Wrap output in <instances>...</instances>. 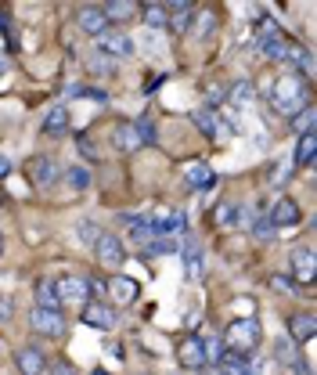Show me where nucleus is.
<instances>
[{"instance_id":"e433bc0d","label":"nucleus","mask_w":317,"mask_h":375,"mask_svg":"<svg viewBox=\"0 0 317 375\" xmlns=\"http://www.w3.org/2000/svg\"><path fill=\"white\" fill-rule=\"evenodd\" d=\"M61 177H66V184H73L76 192H83V188H90V177H87V170H66Z\"/></svg>"},{"instance_id":"6ab92c4d","label":"nucleus","mask_w":317,"mask_h":375,"mask_svg":"<svg viewBox=\"0 0 317 375\" xmlns=\"http://www.w3.org/2000/svg\"><path fill=\"white\" fill-rule=\"evenodd\" d=\"M184 180H187V188H195V192H209L216 177H213V170L206 163H192L184 170Z\"/></svg>"},{"instance_id":"412c9836","label":"nucleus","mask_w":317,"mask_h":375,"mask_svg":"<svg viewBox=\"0 0 317 375\" xmlns=\"http://www.w3.org/2000/svg\"><path fill=\"white\" fill-rule=\"evenodd\" d=\"M192 119H195V127H199L202 134H209V137H216L220 130H228V127H224V119H220L213 109H195Z\"/></svg>"},{"instance_id":"4c0bfd02","label":"nucleus","mask_w":317,"mask_h":375,"mask_svg":"<svg viewBox=\"0 0 317 375\" xmlns=\"http://www.w3.org/2000/svg\"><path fill=\"white\" fill-rule=\"evenodd\" d=\"M90 69H94V73H98V76H108V73H112V58L98 51V54H94V58H90Z\"/></svg>"},{"instance_id":"ddd939ff","label":"nucleus","mask_w":317,"mask_h":375,"mask_svg":"<svg viewBox=\"0 0 317 375\" xmlns=\"http://www.w3.org/2000/svg\"><path fill=\"white\" fill-rule=\"evenodd\" d=\"M292 281H303V285H310L313 281V249L310 245H296L292 249Z\"/></svg>"},{"instance_id":"49530a36","label":"nucleus","mask_w":317,"mask_h":375,"mask_svg":"<svg viewBox=\"0 0 317 375\" xmlns=\"http://www.w3.org/2000/svg\"><path fill=\"white\" fill-rule=\"evenodd\" d=\"M0 253H4V235H0Z\"/></svg>"},{"instance_id":"c9c22d12","label":"nucleus","mask_w":317,"mask_h":375,"mask_svg":"<svg viewBox=\"0 0 317 375\" xmlns=\"http://www.w3.org/2000/svg\"><path fill=\"white\" fill-rule=\"evenodd\" d=\"M163 253H173V242L155 238V242H148V245H144V260H148V257H163Z\"/></svg>"},{"instance_id":"0eeeda50","label":"nucleus","mask_w":317,"mask_h":375,"mask_svg":"<svg viewBox=\"0 0 317 375\" xmlns=\"http://www.w3.org/2000/svg\"><path fill=\"white\" fill-rule=\"evenodd\" d=\"M15 371L18 375H44L47 371V354L33 343H25V347L15 350Z\"/></svg>"},{"instance_id":"c756f323","label":"nucleus","mask_w":317,"mask_h":375,"mask_svg":"<svg viewBox=\"0 0 317 375\" xmlns=\"http://www.w3.org/2000/svg\"><path fill=\"white\" fill-rule=\"evenodd\" d=\"M274 357H278L281 364H292V361H296V343H292L289 336H281V339L274 343Z\"/></svg>"},{"instance_id":"6e6552de","label":"nucleus","mask_w":317,"mask_h":375,"mask_svg":"<svg viewBox=\"0 0 317 375\" xmlns=\"http://www.w3.org/2000/svg\"><path fill=\"white\" fill-rule=\"evenodd\" d=\"M80 321L83 325H90V328H101V332H108V328H116V310L108 307V303H83V310H80Z\"/></svg>"},{"instance_id":"2f4dec72","label":"nucleus","mask_w":317,"mask_h":375,"mask_svg":"<svg viewBox=\"0 0 317 375\" xmlns=\"http://www.w3.org/2000/svg\"><path fill=\"white\" fill-rule=\"evenodd\" d=\"M141 18H144V25H166V4H144Z\"/></svg>"},{"instance_id":"20e7f679","label":"nucleus","mask_w":317,"mask_h":375,"mask_svg":"<svg viewBox=\"0 0 317 375\" xmlns=\"http://www.w3.org/2000/svg\"><path fill=\"white\" fill-rule=\"evenodd\" d=\"M29 325H33V332H40L47 339H61V336H66V328H69V321H66L61 310H44V307L29 310Z\"/></svg>"},{"instance_id":"bb28decb","label":"nucleus","mask_w":317,"mask_h":375,"mask_svg":"<svg viewBox=\"0 0 317 375\" xmlns=\"http://www.w3.org/2000/svg\"><path fill=\"white\" fill-rule=\"evenodd\" d=\"M134 130H137L141 145H155V141H158V130H155V119H151V116H141V119L134 123Z\"/></svg>"},{"instance_id":"4be33fe9","label":"nucleus","mask_w":317,"mask_h":375,"mask_svg":"<svg viewBox=\"0 0 317 375\" xmlns=\"http://www.w3.org/2000/svg\"><path fill=\"white\" fill-rule=\"evenodd\" d=\"M216 364H220V375H249V357L235 354V350H224V357Z\"/></svg>"},{"instance_id":"4468645a","label":"nucleus","mask_w":317,"mask_h":375,"mask_svg":"<svg viewBox=\"0 0 317 375\" xmlns=\"http://www.w3.org/2000/svg\"><path fill=\"white\" fill-rule=\"evenodd\" d=\"M192 18H195V4H187V0H180V4H166V25L173 29V33H187Z\"/></svg>"},{"instance_id":"9b49d317","label":"nucleus","mask_w":317,"mask_h":375,"mask_svg":"<svg viewBox=\"0 0 317 375\" xmlns=\"http://www.w3.org/2000/svg\"><path fill=\"white\" fill-rule=\"evenodd\" d=\"M98 40H101V44H98V51H101V54H108L112 61H116V58H130V54H134V40L126 37V33H112V29H108V33H101Z\"/></svg>"},{"instance_id":"cd10ccee","label":"nucleus","mask_w":317,"mask_h":375,"mask_svg":"<svg viewBox=\"0 0 317 375\" xmlns=\"http://www.w3.org/2000/svg\"><path fill=\"white\" fill-rule=\"evenodd\" d=\"M76 235H80V242H83V245H98L105 231H101L98 224H94V221H80V224H76Z\"/></svg>"},{"instance_id":"f257e3e1","label":"nucleus","mask_w":317,"mask_h":375,"mask_svg":"<svg viewBox=\"0 0 317 375\" xmlns=\"http://www.w3.org/2000/svg\"><path fill=\"white\" fill-rule=\"evenodd\" d=\"M271 105L281 112V116H296L299 109L310 105V90H306V80L299 73H281L274 80V90H271Z\"/></svg>"},{"instance_id":"72a5a7b5","label":"nucleus","mask_w":317,"mask_h":375,"mask_svg":"<svg viewBox=\"0 0 317 375\" xmlns=\"http://www.w3.org/2000/svg\"><path fill=\"white\" fill-rule=\"evenodd\" d=\"M228 98H231L235 105H249V102H252V83H245V80L235 83V87L228 90Z\"/></svg>"},{"instance_id":"473e14b6","label":"nucleus","mask_w":317,"mask_h":375,"mask_svg":"<svg viewBox=\"0 0 317 375\" xmlns=\"http://www.w3.org/2000/svg\"><path fill=\"white\" fill-rule=\"evenodd\" d=\"M184 228H187L184 213H170L166 221H158V224H155V231H166V235H173V231H184Z\"/></svg>"},{"instance_id":"a878e982","label":"nucleus","mask_w":317,"mask_h":375,"mask_svg":"<svg viewBox=\"0 0 317 375\" xmlns=\"http://www.w3.org/2000/svg\"><path fill=\"white\" fill-rule=\"evenodd\" d=\"M101 11H105V18H108V25H112V22H126V18H134L137 4H130V0H123V4H105Z\"/></svg>"},{"instance_id":"aec40b11","label":"nucleus","mask_w":317,"mask_h":375,"mask_svg":"<svg viewBox=\"0 0 317 375\" xmlns=\"http://www.w3.org/2000/svg\"><path fill=\"white\" fill-rule=\"evenodd\" d=\"M112 141H116L119 152H137V148H141V137H137V130H134V123H116Z\"/></svg>"},{"instance_id":"37998d69","label":"nucleus","mask_w":317,"mask_h":375,"mask_svg":"<svg viewBox=\"0 0 317 375\" xmlns=\"http://www.w3.org/2000/svg\"><path fill=\"white\" fill-rule=\"evenodd\" d=\"M292 368H296V375H310V368H306V361H303V357H296V361H292Z\"/></svg>"},{"instance_id":"39448f33","label":"nucleus","mask_w":317,"mask_h":375,"mask_svg":"<svg viewBox=\"0 0 317 375\" xmlns=\"http://www.w3.org/2000/svg\"><path fill=\"white\" fill-rule=\"evenodd\" d=\"M177 361H180V368H187V371H202V368H206V347H202V336L187 332V336L177 343Z\"/></svg>"},{"instance_id":"09e8293b","label":"nucleus","mask_w":317,"mask_h":375,"mask_svg":"<svg viewBox=\"0 0 317 375\" xmlns=\"http://www.w3.org/2000/svg\"><path fill=\"white\" fill-rule=\"evenodd\" d=\"M209 375H220V368H213V371H209Z\"/></svg>"},{"instance_id":"dca6fc26","label":"nucleus","mask_w":317,"mask_h":375,"mask_svg":"<svg viewBox=\"0 0 317 375\" xmlns=\"http://www.w3.org/2000/svg\"><path fill=\"white\" fill-rule=\"evenodd\" d=\"M184 271H187V278H192V281H199V278H202V271H206L202 245H199L195 238H187V242H184Z\"/></svg>"},{"instance_id":"a211bd4d","label":"nucleus","mask_w":317,"mask_h":375,"mask_svg":"<svg viewBox=\"0 0 317 375\" xmlns=\"http://www.w3.org/2000/svg\"><path fill=\"white\" fill-rule=\"evenodd\" d=\"M108 296H112L116 303H134V300H137V281L123 278V274H112V281H108Z\"/></svg>"},{"instance_id":"9d476101","label":"nucleus","mask_w":317,"mask_h":375,"mask_svg":"<svg viewBox=\"0 0 317 375\" xmlns=\"http://www.w3.org/2000/svg\"><path fill=\"white\" fill-rule=\"evenodd\" d=\"M76 25L83 29V33H90V37L108 33V18H105V11H101L98 4H83V8L76 11Z\"/></svg>"},{"instance_id":"f8f14e48","label":"nucleus","mask_w":317,"mask_h":375,"mask_svg":"<svg viewBox=\"0 0 317 375\" xmlns=\"http://www.w3.org/2000/svg\"><path fill=\"white\" fill-rule=\"evenodd\" d=\"M29 177H33L40 188H51L61 177V170H58V163L51 159V155H33V159H29Z\"/></svg>"},{"instance_id":"7ed1b4c3","label":"nucleus","mask_w":317,"mask_h":375,"mask_svg":"<svg viewBox=\"0 0 317 375\" xmlns=\"http://www.w3.org/2000/svg\"><path fill=\"white\" fill-rule=\"evenodd\" d=\"M54 293H58V303H90V293H94V281L83 278V274H61L54 278Z\"/></svg>"},{"instance_id":"c03bdc74","label":"nucleus","mask_w":317,"mask_h":375,"mask_svg":"<svg viewBox=\"0 0 317 375\" xmlns=\"http://www.w3.org/2000/svg\"><path fill=\"white\" fill-rule=\"evenodd\" d=\"M8 73H11V58L0 54V76H8Z\"/></svg>"},{"instance_id":"b1692460","label":"nucleus","mask_w":317,"mask_h":375,"mask_svg":"<svg viewBox=\"0 0 317 375\" xmlns=\"http://www.w3.org/2000/svg\"><path fill=\"white\" fill-rule=\"evenodd\" d=\"M37 300H40V307H44V310H61L58 293H54V278H44L40 285H37Z\"/></svg>"},{"instance_id":"a18cd8bd","label":"nucleus","mask_w":317,"mask_h":375,"mask_svg":"<svg viewBox=\"0 0 317 375\" xmlns=\"http://www.w3.org/2000/svg\"><path fill=\"white\" fill-rule=\"evenodd\" d=\"M11 173V159H4V155H0V180H4Z\"/></svg>"},{"instance_id":"2eb2a0df","label":"nucleus","mask_w":317,"mask_h":375,"mask_svg":"<svg viewBox=\"0 0 317 375\" xmlns=\"http://www.w3.org/2000/svg\"><path fill=\"white\" fill-rule=\"evenodd\" d=\"M313 332H317V321H313V314H306V310H299V314L289 318V339L292 343H310Z\"/></svg>"},{"instance_id":"a19ab883","label":"nucleus","mask_w":317,"mask_h":375,"mask_svg":"<svg viewBox=\"0 0 317 375\" xmlns=\"http://www.w3.org/2000/svg\"><path fill=\"white\" fill-rule=\"evenodd\" d=\"M80 152H83V155H90V159H98V148H94V141H90V137H80Z\"/></svg>"},{"instance_id":"5701e85b","label":"nucleus","mask_w":317,"mask_h":375,"mask_svg":"<svg viewBox=\"0 0 317 375\" xmlns=\"http://www.w3.org/2000/svg\"><path fill=\"white\" fill-rule=\"evenodd\" d=\"M317 155V134H299L296 141V166H313Z\"/></svg>"},{"instance_id":"ea45409f","label":"nucleus","mask_w":317,"mask_h":375,"mask_svg":"<svg viewBox=\"0 0 317 375\" xmlns=\"http://www.w3.org/2000/svg\"><path fill=\"white\" fill-rule=\"evenodd\" d=\"M11 318H15V300L0 296V321H11Z\"/></svg>"},{"instance_id":"423d86ee","label":"nucleus","mask_w":317,"mask_h":375,"mask_svg":"<svg viewBox=\"0 0 317 375\" xmlns=\"http://www.w3.org/2000/svg\"><path fill=\"white\" fill-rule=\"evenodd\" d=\"M94 257H98V264L101 267H108V271H119L123 264H126V245H123V238L119 235H101V242L94 245Z\"/></svg>"},{"instance_id":"f704fd0d","label":"nucleus","mask_w":317,"mask_h":375,"mask_svg":"<svg viewBox=\"0 0 317 375\" xmlns=\"http://www.w3.org/2000/svg\"><path fill=\"white\" fill-rule=\"evenodd\" d=\"M220 224L224 228H242V206H220Z\"/></svg>"},{"instance_id":"1a4fd4ad","label":"nucleus","mask_w":317,"mask_h":375,"mask_svg":"<svg viewBox=\"0 0 317 375\" xmlns=\"http://www.w3.org/2000/svg\"><path fill=\"white\" fill-rule=\"evenodd\" d=\"M267 216H271V224H274V228L281 231V228H296L303 213H299V202H296V199L281 195V199H278V202L271 206V213H267Z\"/></svg>"},{"instance_id":"79ce46f5","label":"nucleus","mask_w":317,"mask_h":375,"mask_svg":"<svg viewBox=\"0 0 317 375\" xmlns=\"http://www.w3.org/2000/svg\"><path fill=\"white\" fill-rule=\"evenodd\" d=\"M274 289H285V293H292V289H296V281H289V278H274Z\"/></svg>"},{"instance_id":"c85d7f7f","label":"nucleus","mask_w":317,"mask_h":375,"mask_svg":"<svg viewBox=\"0 0 317 375\" xmlns=\"http://www.w3.org/2000/svg\"><path fill=\"white\" fill-rule=\"evenodd\" d=\"M292 130L296 134H313V105H306L292 116Z\"/></svg>"},{"instance_id":"f3484780","label":"nucleus","mask_w":317,"mask_h":375,"mask_svg":"<svg viewBox=\"0 0 317 375\" xmlns=\"http://www.w3.org/2000/svg\"><path fill=\"white\" fill-rule=\"evenodd\" d=\"M44 134L47 137H66L69 134V109L66 105H54L44 119Z\"/></svg>"},{"instance_id":"58836bf2","label":"nucleus","mask_w":317,"mask_h":375,"mask_svg":"<svg viewBox=\"0 0 317 375\" xmlns=\"http://www.w3.org/2000/svg\"><path fill=\"white\" fill-rule=\"evenodd\" d=\"M47 371L51 375H80L73 361H47Z\"/></svg>"},{"instance_id":"f03ea898","label":"nucleus","mask_w":317,"mask_h":375,"mask_svg":"<svg viewBox=\"0 0 317 375\" xmlns=\"http://www.w3.org/2000/svg\"><path fill=\"white\" fill-rule=\"evenodd\" d=\"M224 339H228V350L249 354V350L260 343V321H256V318H235V321L228 325Z\"/></svg>"},{"instance_id":"393cba45","label":"nucleus","mask_w":317,"mask_h":375,"mask_svg":"<svg viewBox=\"0 0 317 375\" xmlns=\"http://www.w3.org/2000/svg\"><path fill=\"white\" fill-rule=\"evenodd\" d=\"M252 238H256V242H274L278 238V228L271 224L267 213H260L256 221H252Z\"/></svg>"},{"instance_id":"de8ad7c7","label":"nucleus","mask_w":317,"mask_h":375,"mask_svg":"<svg viewBox=\"0 0 317 375\" xmlns=\"http://www.w3.org/2000/svg\"><path fill=\"white\" fill-rule=\"evenodd\" d=\"M90 375H108V371H101V368H98V371H90Z\"/></svg>"},{"instance_id":"7c9ffc66","label":"nucleus","mask_w":317,"mask_h":375,"mask_svg":"<svg viewBox=\"0 0 317 375\" xmlns=\"http://www.w3.org/2000/svg\"><path fill=\"white\" fill-rule=\"evenodd\" d=\"M224 98H228V87H224V83H209V87H206V105H202V109H213V112H216L220 105H224Z\"/></svg>"}]
</instances>
